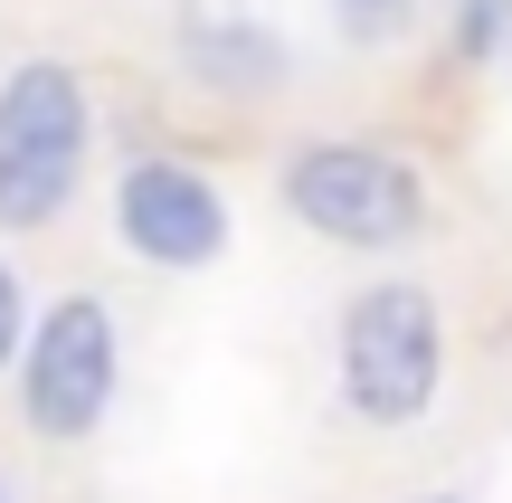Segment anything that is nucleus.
I'll list each match as a JSON object with an SVG mask.
<instances>
[{"label":"nucleus","mask_w":512,"mask_h":503,"mask_svg":"<svg viewBox=\"0 0 512 503\" xmlns=\"http://www.w3.org/2000/svg\"><path fill=\"white\" fill-rule=\"evenodd\" d=\"M456 29H465L456 48H465V57H484V48H494V29H503V0H465V19H456Z\"/></svg>","instance_id":"obj_6"},{"label":"nucleus","mask_w":512,"mask_h":503,"mask_svg":"<svg viewBox=\"0 0 512 503\" xmlns=\"http://www.w3.org/2000/svg\"><path fill=\"white\" fill-rule=\"evenodd\" d=\"M446 380V323L427 285H370L342 314V399L370 428H418Z\"/></svg>","instance_id":"obj_2"},{"label":"nucleus","mask_w":512,"mask_h":503,"mask_svg":"<svg viewBox=\"0 0 512 503\" xmlns=\"http://www.w3.org/2000/svg\"><path fill=\"white\" fill-rule=\"evenodd\" d=\"M10 352H19V276L0 266V361H10Z\"/></svg>","instance_id":"obj_8"},{"label":"nucleus","mask_w":512,"mask_h":503,"mask_svg":"<svg viewBox=\"0 0 512 503\" xmlns=\"http://www.w3.org/2000/svg\"><path fill=\"white\" fill-rule=\"evenodd\" d=\"M114 219H124V247L152 266H209L228 247V209L190 162H133L114 190Z\"/></svg>","instance_id":"obj_5"},{"label":"nucleus","mask_w":512,"mask_h":503,"mask_svg":"<svg viewBox=\"0 0 512 503\" xmlns=\"http://www.w3.org/2000/svg\"><path fill=\"white\" fill-rule=\"evenodd\" d=\"M285 209L342 247H389L418 228V171L380 162L361 143H304L285 162Z\"/></svg>","instance_id":"obj_3"},{"label":"nucleus","mask_w":512,"mask_h":503,"mask_svg":"<svg viewBox=\"0 0 512 503\" xmlns=\"http://www.w3.org/2000/svg\"><path fill=\"white\" fill-rule=\"evenodd\" d=\"M29 428L38 437H86L95 418L114 409V314L95 295H67L48 304V323H38L29 342Z\"/></svg>","instance_id":"obj_4"},{"label":"nucleus","mask_w":512,"mask_h":503,"mask_svg":"<svg viewBox=\"0 0 512 503\" xmlns=\"http://www.w3.org/2000/svg\"><path fill=\"white\" fill-rule=\"evenodd\" d=\"M86 162V86L57 57L0 76V228H48Z\"/></svg>","instance_id":"obj_1"},{"label":"nucleus","mask_w":512,"mask_h":503,"mask_svg":"<svg viewBox=\"0 0 512 503\" xmlns=\"http://www.w3.org/2000/svg\"><path fill=\"white\" fill-rule=\"evenodd\" d=\"M399 10H408V0H342V19H351V29H361V38H370V29H389V19H399Z\"/></svg>","instance_id":"obj_7"}]
</instances>
